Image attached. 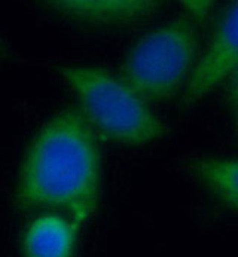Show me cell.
Returning <instances> with one entry per match:
<instances>
[{"label":"cell","instance_id":"6da1fadb","mask_svg":"<svg viewBox=\"0 0 238 257\" xmlns=\"http://www.w3.org/2000/svg\"><path fill=\"white\" fill-rule=\"evenodd\" d=\"M101 156L97 134L79 109H64L42 125L18 170L15 204L48 208L78 226L98 210Z\"/></svg>","mask_w":238,"mask_h":257},{"label":"cell","instance_id":"7a4b0ae2","mask_svg":"<svg viewBox=\"0 0 238 257\" xmlns=\"http://www.w3.org/2000/svg\"><path fill=\"white\" fill-rule=\"evenodd\" d=\"M58 73L79 101L95 134L124 146H146L167 134L165 125L119 76L103 67L66 64Z\"/></svg>","mask_w":238,"mask_h":257},{"label":"cell","instance_id":"3957f363","mask_svg":"<svg viewBox=\"0 0 238 257\" xmlns=\"http://www.w3.org/2000/svg\"><path fill=\"white\" fill-rule=\"evenodd\" d=\"M198 32L188 17L161 24L127 52L119 77L146 103L174 98L197 64Z\"/></svg>","mask_w":238,"mask_h":257},{"label":"cell","instance_id":"277c9868","mask_svg":"<svg viewBox=\"0 0 238 257\" xmlns=\"http://www.w3.org/2000/svg\"><path fill=\"white\" fill-rule=\"evenodd\" d=\"M238 67V2L219 17L207 49L199 55L182 95V106L192 107L225 83Z\"/></svg>","mask_w":238,"mask_h":257},{"label":"cell","instance_id":"5b68a950","mask_svg":"<svg viewBox=\"0 0 238 257\" xmlns=\"http://www.w3.org/2000/svg\"><path fill=\"white\" fill-rule=\"evenodd\" d=\"M39 5L64 21L88 29L133 26L161 9V2L155 0H48Z\"/></svg>","mask_w":238,"mask_h":257},{"label":"cell","instance_id":"8992f818","mask_svg":"<svg viewBox=\"0 0 238 257\" xmlns=\"http://www.w3.org/2000/svg\"><path fill=\"white\" fill-rule=\"evenodd\" d=\"M79 226L73 220L48 213L33 220L23 239L24 257H73Z\"/></svg>","mask_w":238,"mask_h":257},{"label":"cell","instance_id":"52a82bcc","mask_svg":"<svg viewBox=\"0 0 238 257\" xmlns=\"http://www.w3.org/2000/svg\"><path fill=\"white\" fill-rule=\"evenodd\" d=\"M189 171L219 202L238 213V159L199 158L189 162Z\"/></svg>","mask_w":238,"mask_h":257},{"label":"cell","instance_id":"ba28073f","mask_svg":"<svg viewBox=\"0 0 238 257\" xmlns=\"http://www.w3.org/2000/svg\"><path fill=\"white\" fill-rule=\"evenodd\" d=\"M225 83H226V95H228L229 107L234 117V126L238 136V67L229 74Z\"/></svg>","mask_w":238,"mask_h":257},{"label":"cell","instance_id":"9c48e42d","mask_svg":"<svg viewBox=\"0 0 238 257\" xmlns=\"http://www.w3.org/2000/svg\"><path fill=\"white\" fill-rule=\"evenodd\" d=\"M186 11H188V18L192 20V21H199V20H204L208 17L211 8H213V2H205V0H201V2H183Z\"/></svg>","mask_w":238,"mask_h":257},{"label":"cell","instance_id":"30bf717a","mask_svg":"<svg viewBox=\"0 0 238 257\" xmlns=\"http://www.w3.org/2000/svg\"><path fill=\"white\" fill-rule=\"evenodd\" d=\"M11 57V51L8 48V45L5 43V40L0 37V64H3L5 61H8Z\"/></svg>","mask_w":238,"mask_h":257}]
</instances>
